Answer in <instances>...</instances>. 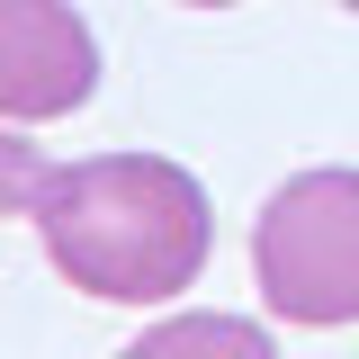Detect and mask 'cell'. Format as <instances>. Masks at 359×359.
Returning <instances> with one entry per match:
<instances>
[{"label": "cell", "mask_w": 359, "mask_h": 359, "mask_svg": "<svg viewBox=\"0 0 359 359\" xmlns=\"http://www.w3.org/2000/svg\"><path fill=\"white\" fill-rule=\"evenodd\" d=\"M27 216L45 233V261L108 306H162L180 287H198V269L216 252V207L198 171L171 153L63 162V171H45Z\"/></svg>", "instance_id": "obj_1"}, {"label": "cell", "mask_w": 359, "mask_h": 359, "mask_svg": "<svg viewBox=\"0 0 359 359\" xmlns=\"http://www.w3.org/2000/svg\"><path fill=\"white\" fill-rule=\"evenodd\" d=\"M252 278L278 323H359V171L323 162L269 189L261 224H252Z\"/></svg>", "instance_id": "obj_2"}, {"label": "cell", "mask_w": 359, "mask_h": 359, "mask_svg": "<svg viewBox=\"0 0 359 359\" xmlns=\"http://www.w3.org/2000/svg\"><path fill=\"white\" fill-rule=\"evenodd\" d=\"M99 90V36L72 0H0V117L54 126L90 108Z\"/></svg>", "instance_id": "obj_3"}, {"label": "cell", "mask_w": 359, "mask_h": 359, "mask_svg": "<svg viewBox=\"0 0 359 359\" xmlns=\"http://www.w3.org/2000/svg\"><path fill=\"white\" fill-rule=\"evenodd\" d=\"M117 359H278V341H269L252 314H162Z\"/></svg>", "instance_id": "obj_4"}, {"label": "cell", "mask_w": 359, "mask_h": 359, "mask_svg": "<svg viewBox=\"0 0 359 359\" xmlns=\"http://www.w3.org/2000/svg\"><path fill=\"white\" fill-rule=\"evenodd\" d=\"M36 189H45V153L0 117V216H27V207H36Z\"/></svg>", "instance_id": "obj_5"}, {"label": "cell", "mask_w": 359, "mask_h": 359, "mask_svg": "<svg viewBox=\"0 0 359 359\" xmlns=\"http://www.w3.org/2000/svg\"><path fill=\"white\" fill-rule=\"evenodd\" d=\"M189 9H233V0H189Z\"/></svg>", "instance_id": "obj_6"}, {"label": "cell", "mask_w": 359, "mask_h": 359, "mask_svg": "<svg viewBox=\"0 0 359 359\" xmlns=\"http://www.w3.org/2000/svg\"><path fill=\"white\" fill-rule=\"evenodd\" d=\"M341 9H359V0H341Z\"/></svg>", "instance_id": "obj_7"}]
</instances>
